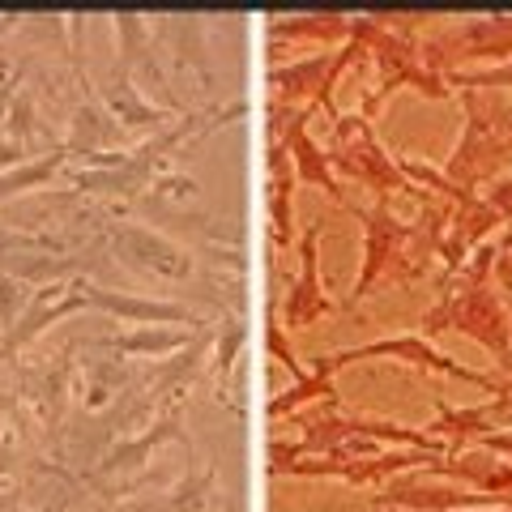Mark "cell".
Listing matches in <instances>:
<instances>
[{
	"mask_svg": "<svg viewBox=\"0 0 512 512\" xmlns=\"http://www.w3.org/2000/svg\"><path fill=\"white\" fill-rule=\"evenodd\" d=\"M111 312L124 316H141V320H184V308H167V303H137V299H116V295H99Z\"/></svg>",
	"mask_w": 512,
	"mask_h": 512,
	"instance_id": "obj_1",
	"label": "cell"
},
{
	"mask_svg": "<svg viewBox=\"0 0 512 512\" xmlns=\"http://www.w3.org/2000/svg\"><path fill=\"white\" fill-rule=\"evenodd\" d=\"M22 303H26L22 286L13 282V278H0V325H5V329H13V325H18V312H22Z\"/></svg>",
	"mask_w": 512,
	"mask_h": 512,
	"instance_id": "obj_2",
	"label": "cell"
},
{
	"mask_svg": "<svg viewBox=\"0 0 512 512\" xmlns=\"http://www.w3.org/2000/svg\"><path fill=\"white\" fill-rule=\"evenodd\" d=\"M180 338L175 333H137V338H124L120 346L124 350H167V346H175Z\"/></svg>",
	"mask_w": 512,
	"mask_h": 512,
	"instance_id": "obj_3",
	"label": "cell"
}]
</instances>
